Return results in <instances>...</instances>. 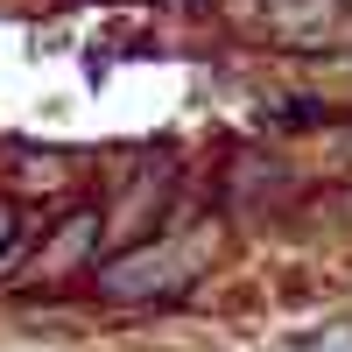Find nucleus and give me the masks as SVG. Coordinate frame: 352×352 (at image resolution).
<instances>
[{
  "label": "nucleus",
  "mask_w": 352,
  "mask_h": 352,
  "mask_svg": "<svg viewBox=\"0 0 352 352\" xmlns=\"http://www.w3.org/2000/svg\"><path fill=\"white\" fill-rule=\"evenodd\" d=\"M197 275V254L190 247H134L127 261H113L99 275V289L113 303H148V296H169V289H184Z\"/></svg>",
  "instance_id": "1"
},
{
  "label": "nucleus",
  "mask_w": 352,
  "mask_h": 352,
  "mask_svg": "<svg viewBox=\"0 0 352 352\" xmlns=\"http://www.w3.org/2000/svg\"><path fill=\"white\" fill-rule=\"evenodd\" d=\"M99 232H106V219L92 212V204H78L71 219H56V232L36 247V261H28V282H64V275H78L85 261L99 254Z\"/></svg>",
  "instance_id": "2"
},
{
  "label": "nucleus",
  "mask_w": 352,
  "mask_h": 352,
  "mask_svg": "<svg viewBox=\"0 0 352 352\" xmlns=\"http://www.w3.org/2000/svg\"><path fill=\"white\" fill-rule=\"evenodd\" d=\"M14 226H21V212H14L8 197H0V254H8V240H14Z\"/></svg>",
  "instance_id": "3"
}]
</instances>
